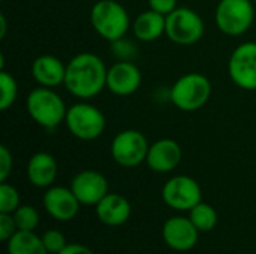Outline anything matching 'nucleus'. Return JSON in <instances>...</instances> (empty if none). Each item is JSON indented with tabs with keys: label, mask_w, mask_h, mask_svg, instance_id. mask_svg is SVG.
<instances>
[{
	"label": "nucleus",
	"mask_w": 256,
	"mask_h": 254,
	"mask_svg": "<svg viewBox=\"0 0 256 254\" xmlns=\"http://www.w3.org/2000/svg\"><path fill=\"white\" fill-rule=\"evenodd\" d=\"M212 96V82L207 76L198 72H190L180 76L170 93L174 106L183 112L201 109Z\"/></svg>",
	"instance_id": "obj_4"
},
{
	"label": "nucleus",
	"mask_w": 256,
	"mask_h": 254,
	"mask_svg": "<svg viewBox=\"0 0 256 254\" xmlns=\"http://www.w3.org/2000/svg\"><path fill=\"white\" fill-rule=\"evenodd\" d=\"M58 254H94L88 247L82 244H68Z\"/></svg>",
	"instance_id": "obj_30"
},
{
	"label": "nucleus",
	"mask_w": 256,
	"mask_h": 254,
	"mask_svg": "<svg viewBox=\"0 0 256 254\" xmlns=\"http://www.w3.org/2000/svg\"><path fill=\"white\" fill-rule=\"evenodd\" d=\"M111 43H112V52L117 57V60L132 61V58L136 55V46L130 40H126L124 37Z\"/></svg>",
	"instance_id": "obj_26"
},
{
	"label": "nucleus",
	"mask_w": 256,
	"mask_h": 254,
	"mask_svg": "<svg viewBox=\"0 0 256 254\" xmlns=\"http://www.w3.org/2000/svg\"><path fill=\"white\" fill-rule=\"evenodd\" d=\"M6 28H8V22H6V16L0 15V39L4 37L6 34Z\"/></svg>",
	"instance_id": "obj_31"
},
{
	"label": "nucleus",
	"mask_w": 256,
	"mask_h": 254,
	"mask_svg": "<svg viewBox=\"0 0 256 254\" xmlns=\"http://www.w3.org/2000/svg\"><path fill=\"white\" fill-rule=\"evenodd\" d=\"M16 231H18V228L15 225L14 216L6 214V213H0V240L9 241L16 234Z\"/></svg>",
	"instance_id": "obj_27"
},
{
	"label": "nucleus",
	"mask_w": 256,
	"mask_h": 254,
	"mask_svg": "<svg viewBox=\"0 0 256 254\" xmlns=\"http://www.w3.org/2000/svg\"><path fill=\"white\" fill-rule=\"evenodd\" d=\"M148 6L152 10H156L162 15H170L172 10H176L177 6V0H148Z\"/></svg>",
	"instance_id": "obj_29"
},
{
	"label": "nucleus",
	"mask_w": 256,
	"mask_h": 254,
	"mask_svg": "<svg viewBox=\"0 0 256 254\" xmlns=\"http://www.w3.org/2000/svg\"><path fill=\"white\" fill-rule=\"evenodd\" d=\"M12 154L8 150L6 145L0 147V183H4L9 177V174L12 172Z\"/></svg>",
	"instance_id": "obj_28"
},
{
	"label": "nucleus",
	"mask_w": 256,
	"mask_h": 254,
	"mask_svg": "<svg viewBox=\"0 0 256 254\" xmlns=\"http://www.w3.org/2000/svg\"><path fill=\"white\" fill-rule=\"evenodd\" d=\"M204 31V19L190 7H177L166 15L165 34L177 45H194L201 40Z\"/></svg>",
	"instance_id": "obj_7"
},
{
	"label": "nucleus",
	"mask_w": 256,
	"mask_h": 254,
	"mask_svg": "<svg viewBox=\"0 0 256 254\" xmlns=\"http://www.w3.org/2000/svg\"><path fill=\"white\" fill-rule=\"evenodd\" d=\"M70 189L81 205H98L108 195V181L100 172L86 169L72 178Z\"/></svg>",
	"instance_id": "obj_11"
},
{
	"label": "nucleus",
	"mask_w": 256,
	"mask_h": 254,
	"mask_svg": "<svg viewBox=\"0 0 256 254\" xmlns=\"http://www.w3.org/2000/svg\"><path fill=\"white\" fill-rule=\"evenodd\" d=\"M58 166L56 159L45 151L34 153L27 163V178L34 187L46 189L56 181Z\"/></svg>",
	"instance_id": "obj_18"
},
{
	"label": "nucleus",
	"mask_w": 256,
	"mask_h": 254,
	"mask_svg": "<svg viewBox=\"0 0 256 254\" xmlns=\"http://www.w3.org/2000/svg\"><path fill=\"white\" fill-rule=\"evenodd\" d=\"M189 219L200 232H210L218 225V213H216V210L212 205H208V204H206L202 201L189 211Z\"/></svg>",
	"instance_id": "obj_21"
},
{
	"label": "nucleus",
	"mask_w": 256,
	"mask_h": 254,
	"mask_svg": "<svg viewBox=\"0 0 256 254\" xmlns=\"http://www.w3.org/2000/svg\"><path fill=\"white\" fill-rule=\"evenodd\" d=\"M14 220L18 231H30L33 232L39 225V214L32 205H20L14 213Z\"/></svg>",
	"instance_id": "obj_23"
},
{
	"label": "nucleus",
	"mask_w": 256,
	"mask_h": 254,
	"mask_svg": "<svg viewBox=\"0 0 256 254\" xmlns=\"http://www.w3.org/2000/svg\"><path fill=\"white\" fill-rule=\"evenodd\" d=\"M18 97V84L16 79L8 70H0V109H9Z\"/></svg>",
	"instance_id": "obj_22"
},
{
	"label": "nucleus",
	"mask_w": 256,
	"mask_h": 254,
	"mask_svg": "<svg viewBox=\"0 0 256 254\" xmlns=\"http://www.w3.org/2000/svg\"><path fill=\"white\" fill-rule=\"evenodd\" d=\"M32 76L40 87L56 88L64 84L66 64L56 55H40L32 63Z\"/></svg>",
	"instance_id": "obj_16"
},
{
	"label": "nucleus",
	"mask_w": 256,
	"mask_h": 254,
	"mask_svg": "<svg viewBox=\"0 0 256 254\" xmlns=\"http://www.w3.org/2000/svg\"><path fill=\"white\" fill-rule=\"evenodd\" d=\"M216 25L228 36H242L254 24V0H220L216 13Z\"/></svg>",
	"instance_id": "obj_6"
},
{
	"label": "nucleus",
	"mask_w": 256,
	"mask_h": 254,
	"mask_svg": "<svg viewBox=\"0 0 256 254\" xmlns=\"http://www.w3.org/2000/svg\"><path fill=\"white\" fill-rule=\"evenodd\" d=\"M164 202L177 211H190L202 199L200 184L188 175H177L170 178L162 187Z\"/></svg>",
	"instance_id": "obj_9"
},
{
	"label": "nucleus",
	"mask_w": 256,
	"mask_h": 254,
	"mask_svg": "<svg viewBox=\"0 0 256 254\" xmlns=\"http://www.w3.org/2000/svg\"><path fill=\"white\" fill-rule=\"evenodd\" d=\"M142 82L141 70L132 61L118 60L108 69L106 88L116 96H130L134 94Z\"/></svg>",
	"instance_id": "obj_12"
},
{
	"label": "nucleus",
	"mask_w": 256,
	"mask_h": 254,
	"mask_svg": "<svg viewBox=\"0 0 256 254\" xmlns=\"http://www.w3.org/2000/svg\"><path fill=\"white\" fill-rule=\"evenodd\" d=\"M182 157H183V151L180 144L174 139L164 138L150 144L146 163L152 171L159 174H166L174 171L180 165Z\"/></svg>",
	"instance_id": "obj_15"
},
{
	"label": "nucleus",
	"mask_w": 256,
	"mask_h": 254,
	"mask_svg": "<svg viewBox=\"0 0 256 254\" xmlns=\"http://www.w3.org/2000/svg\"><path fill=\"white\" fill-rule=\"evenodd\" d=\"M40 238H42V243H44L46 252L50 254H58L68 246L64 235L58 231H54V229L46 231Z\"/></svg>",
	"instance_id": "obj_25"
},
{
	"label": "nucleus",
	"mask_w": 256,
	"mask_h": 254,
	"mask_svg": "<svg viewBox=\"0 0 256 254\" xmlns=\"http://www.w3.org/2000/svg\"><path fill=\"white\" fill-rule=\"evenodd\" d=\"M254 1H255V3H256V0H254Z\"/></svg>",
	"instance_id": "obj_32"
},
{
	"label": "nucleus",
	"mask_w": 256,
	"mask_h": 254,
	"mask_svg": "<svg viewBox=\"0 0 256 254\" xmlns=\"http://www.w3.org/2000/svg\"><path fill=\"white\" fill-rule=\"evenodd\" d=\"M200 231L188 217H171L162 228V238L176 252H189L198 243Z\"/></svg>",
	"instance_id": "obj_13"
},
{
	"label": "nucleus",
	"mask_w": 256,
	"mask_h": 254,
	"mask_svg": "<svg viewBox=\"0 0 256 254\" xmlns=\"http://www.w3.org/2000/svg\"><path fill=\"white\" fill-rule=\"evenodd\" d=\"M93 30L105 40L116 42L128 33L130 18L124 6L116 0H99L90 10Z\"/></svg>",
	"instance_id": "obj_3"
},
{
	"label": "nucleus",
	"mask_w": 256,
	"mask_h": 254,
	"mask_svg": "<svg viewBox=\"0 0 256 254\" xmlns=\"http://www.w3.org/2000/svg\"><path fill=\"white\" fill-rule=\"evenodd\" d=\"M106 75L108 69L99 55L81 52L66 64L63 85L72 96L88 100L96 97L106 87Z\"/></svg>",
	"instance_id": "obj_1"
},
{
	"label": "nucleus",
	"mask_w": 256,
	"mask_h": 254,
	"mask_svg": "<svg viewBox=\"0 0 256 254\" xmlns=\"http://www.w3.org/2000/svg\"><path fill=\"white\" fill-rule=\"evenodd\" d=\"M150 144L144 133L135 129L122 130L111 142V156L122 168H136L146 162Z\"/></svg>",
	"instance_id": "obj_8"
},
{
	"label": "nucleus",
	"mask_w": 256,
	"mask_h": 254,
	"mask_svg": "<svg viewBox=\"0 0 256 254\" xmlns=\"http://www.w3.org/2000/svg\"><path fill=\"white\" fill-rule=\"evenodd\" d=\"M44 208L56 220L69 222L72 220L80 210V201L69 187H50L44 195Z\"/></svg>",
	"instance_id": "obj_14"
},
{
	"label": "nucleus",
	"mask_w": 256,
	"mask_h": 254,
	"mask_svg": "<svg viewBox=\"0 0 256 254\" xmlns=\"http://www.w3.org/2000/svg\"><path fill=\"white\" fill-rule=\"evenodd\" d=\"M20 207V193L18 190L4 183H0V213L12 214Z\"/></svg>",
	"instance_id": "obj_24"
},
{
	"label": "nucleus",
	"mask_w": 256,
	"mask_h": 254,
	"mask_svg": "<svg viewBox=\"0 0 256 254\" xmlns=\"http://www.w3.org/2000/svg\"><path fill=\"white\" fill-rule=\"evenodd\" d=\"M9 254H48L42 238L30 231H16V234L8 241Z\"/></svg>",
	"instance_id": "obj_20"
},
{
	"label": "nucleus",
	"mask_w": 256,
	"mask_h": 254,
	"mask_svg": "<svg viewBox=\"0 0 256 254\" xmlns=\"http://www.w3.org/2000/svg\"><path fill=\"white\" fill-rule=\"evenodd\" d=\"M96 214L98 219L106 226H122L129 220L132 214V207L124 196L108 193L96 205Z\"/></svg>",
	"instance_id": "obj_17"
},
{
	"label": "nucleus",
	"mask_w": 256,
	"mask_h": 254,
	"mask_svg": "<svg viewBox=\"0 0 256 254\" xmlns=\"http://www.w3.org/2000/svg\"><path fill=\"white\" fill-rule=\"evenodd\" d=\"M165 25H166V16L156 10L148 9L141 12L135 18L132 24V30L138 40L153 42L158 40L162 34H165Z\"/></svg>",
	"instance_id": "obj_19"
},
{
	"label": "nucleus",
	"mask_w": 256,
	"mask_h": 254,
	"mask_svg": "<svg viewBox=\"0 0 256 254\" xmlns=\"http://www.w3.org/2000/svg\"><path fill=\"white\" fill-rule=\"evenodd\" d=\"M64 124L70 135L76 139L94 141L105 132L106 120L98 106L84 100L68 108Z\"/></svg>",
	"instance_id": "obj_5"
},
{
	"label": "nucleus",
	"mask_w": 256,
	"mask_h": 254,
	"mask_svg": "<svg viewBox=\"0 0 256 254\" xmlns=\"http://www.w3.org/2000/svg\"><path fill=\"white\" fill-rule=\"evenodd\" d=\"M26 106L30 118L48 132L58 127L68 112L63 99L52 88L40 85L28 93Z\"/></svg>",
	"instance_id": "obj_2"
},
{
	"label": "nucleus",
	"mask_w": 256,
	"mask_h": 254,
	"mask_svg": "<svg viewBox=\"0 0 256 254\" xmlns=\"http://www.w3.org/2000/svg\"><path fill=\"white\" fill-rule=\"evenodd\" d=\"M231 81L248 91L256 90V42L240 43L228 61Z\"/></svg>",
	"instance_id": "obj_10"
}]
</instances>
